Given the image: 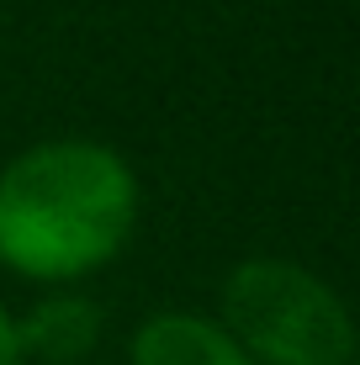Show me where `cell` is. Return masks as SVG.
<instances>
[{
    "mask_svg": "<svg viewBox=\"0 0 360 365\" xmlns=\"http://www.w3.org/2000/svg\"><path fill=\"white\" fill-rule=\"evenodd\" d=\"M138 222L128 159L96 138H48L0 170V259L37 281L106 265Z\"/></svg>",
    "mask_w": 360,
    "mask_h": 365,
    "instance_id": "1",
    "label": "cell"
},
{
    "mask_svg": "<svg viewBox=\"0 0 360 365\" xmlns=\"http://www.w3.org/2000/svg\"><path fill=\"white\" fill-rule=\"evenodd\" d=\"M16 334H21V355L69 365L96 344V334H101V307H96L91 297H74V292L48 297L16 323Z\"/></svg>",
    "mask_w": 360,
    "mask_h": 365,
    "instance_id": "4",
    "label": "cell"
},
{
    "mask_svg": "<svg viewBox=\"0 0 360 365\" xmlns=\"http://www.w3.org/2000/svg\"><path fill=\"white\" fill-rule=\"evenodd\" d=\"M21 334H16V318H11L6 307H0V365H21Z\"/></svg>",
    "mask_w": 360,
    "mask_h": 365,
    "instance_id": "5",
    "label": "cell"
},
{
    "mask_svg": "<svg viewBox=\"0 0 360 365\" xmlns=\"http://www.w3.org/2000/svg\"><path fill=\"white\" fill-rule=\"evenodd\" d=\"M222 329L254 365H355V318L324 275L259 255L222 281Z\"/></svg>",
    "mask_w": 360,
    "mask_h": 365,
    "instance_id": "2",
    "label": "cell"
},
{
    "mask_svg": "<svg viewBox=\"0 0 360 365\" xmlns=\"http://www.w3.org/2000/svg\"><path fill=\"white\" fill-rule=\"evenodd\" d=\"M133 365H254L217 318L154 312L133 334Z\"/></svg>",
    "mask_w": 360,
    "mask_h": 365,
    "instance_id": "3",
    "label": "cell"
}]
</instances>
